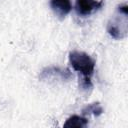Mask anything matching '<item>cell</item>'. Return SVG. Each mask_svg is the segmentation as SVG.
I'll list each match as a JSON object with an SVG mask.
<instances>
[{"label": "cell", "mask_w": 128, "mask_h": 128, "mask_svg": "<svg viewBox=\"0 0 128 128\" xmlns=\"http://www.w3.org/2000/svg\"><path fill=\"white\" fill-rule=\"evenodd\" d=\"M69 63L72 68L81 74L82 87L88 89L92 87L91 78L95 71V60L87 53L82 51H72L69 53Z\"/></svg>", "instance_id": "cell-1"}, {"label": "cell", "mask_w": 128, "mask_h": 128, "mask_svg": "<svg viewBox=\"0 0 128 128\" xmlns=\"http://www.w3.org/2000/svg\"><path fill=\"white\" fill-rule=\"evenodd\" d=\"M103 5L102 1L96 0H76L75 10L81 17H86L100 9Z\"/></svg>", "instance_id": "cell-3"}, {"label": "cell", "mask_w": 128, "mask_h": 128, "mask_svg": "<svg viewBox=\"0 0 128 128\" xmlns=\"http://www.w3.org/2000/svg\"><path fill=\"white\" fill-rule=\"evenodd\" d=\"M103 112H104V110H103V108H102V106L100 105L99 102H95V103L89 104L82 110V114L84 116H86V115H94V116L98 117Z\"/></svg>", "instance_id": "cell-7"}, {"label": "cell", "mask_w": 128, "mask_h": 128, "mask_svg": "<svg viewBox=\"0 0 128 128\" xmlns=\"http://www.w3.org/2000/svg\"><path fill=\"white\" fill-rule=\"evenodd\" d=\"M128 26V6L121 4L117 7L116 14L110 19L107 25V32L109 35L116 39L121 40L127 36Z\"/></svg>", "instance_id": "cell-2"}, {"label": "cell", "mask_w": 128, "mask_h": 128, "mask_svg": "<svg viewBox=\"0 0 128 128\" xmlns=\"http://www.w3.org/2000/svg\"><path fill=\"white\" fill-rule=\"evenodd\" d=\"M87 125H88V119L86 117L79 115H72L66 120L63 126L65 128H84Z\"/></svg>", "instance_id": "cell-6"}, {"label": "cell", "mask_w": 128, "mask_h": 128, "mask_svg": "<svg viewBox=\"0 0 128 128\" xmlns=\"http://www.w3.org/2000/svg\"><path fill=\"white\" fill-rule=\"evenodd\" d=\"M50 7L59 18H65L72 10L71 0H50Z\"/></svg>", "instance_id": "cell-5"}, {"label": "cell", "mask_w": 128, "mask_h": 128, "mask_svg": "<svg viewBox=\"0 0 128 128\" xmlns=\"http://www.w3.org/2000/svg\"><path fill=\"white\" fill-rule=\"evenodd\" d=\"M41 80H50V79H59V80H69L71 78V72L68 69H61L59 67H47L42 70L39 75Z\"/></svg>", "instance_id": "cell-4"}]
</instances>
